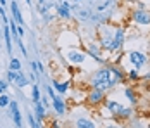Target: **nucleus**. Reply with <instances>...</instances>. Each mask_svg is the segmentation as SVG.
I'll list each match as a JSON object with an SVG mask.
<instances>
[{"label": "nucleus", "mask_w": 150, "mask_h": 128, "mask_svg": "<svg viewBox=\"0 0 150 128\" xmlns=\"http://www.w3.org/2000/svg\"><path fill=\"white\" fill-rule=\"evenodd\" d=\"M105 106H107V109H109L112 114H117V113H119V109L122 107V106L117 104L116 100H107V102H105Z\"/></svg>", "instance_id": "nucleus-17"}, {"label": "nucleus", "mask_w": 150, "mask_h": 128, "mask_svg": "<svg viewBox=\"0 0 150 128\" xmlns=\"http://www.w3.org/2000/svg\"><path fill=\"white\" fill-rule=\"evenodd\" d=\"M133 21L136 24H143V26H149L150 24V12L145 9H136L133 11Z\"/></svg>", "instance_id": "nucleus-4"}, {"label": "nucleus", "mask_w": 150, "mask_h": 128, "mask_svg": "<svg viewBox=\"0 0 150 128\" xmlns=\"http://www.w3.org/2000/svg\"><path fill=\"white\" fill-rule=\"evenodd\" d=\"M88 56H91L95 61H98L100 64H104L105 62V59L102 57V50H100V47H97V45H93V43L88 47Z\"/></svg>", "instance_id": "nucleus-10"}, {"label": "nucleus", "mask_w": 150, "mask_h": 128, "mask_svg": "<svg viewBox=\"0 0 150 128\" xmlns=\"http://www.w3.org/2000/svg\"><path fill=\"white\" fill-rule=\"evenodd\" d=\"M9 107H11V113H12V118H14V125L17 128H21L23 127V119H21V111H19L17 102H16V100H11Z\"/></svg>", "instance_id": "nucleus-9"}, {"label": "nucleus", "mask_w": 150, "mask_h": 128, "mask_svg": "<svg viewBox=\"0 0 150 128\" xmlns=\"http://www.w3.org/2000/svg\"><path fill=\"white\" fill-rule=\"evenodd\" d=\"M7 88H9V83H5L4 80H0V94H5Z\"/></svg>", "instance_id": "nucleus-25"}, {"label": "nucleus", "mask_w": 150, "mask_h": 128, "mask_svg": "<svg viewBox=\"0 0 150 128\" xmlns=\"http://www.w3.org/2000/svg\"><path fill=\"white\" fill-rule=\"evenodd\" d=\"M11 12H12V19H14L16 23H17L19 26H24V19H23L21 11H19V7H17V2H12V4H11Z\"/></svg>", "instance_id": "nucleus-11"}, {"label": "nucleus", "mask_w": 150, "mask_h": 128, "mask_svg": "<svg viewBox=\"0 0 150 128\" xmlns=\"http://www.w3.org/2000/svg\"><path fill=\"white\" fill-rule=\"evenodd\" d=\"M4 42H5V47H7V52L11 54L12 52V35H11L9 24H4Z\"/></svg>", "instance_id": "nucleus-12"}, {"label": "nucleus", "mask_w": 150, "mask_h": 128, "mask_svg": "<svg viewBox=\"0 0 150 128\" xmlns=\"http://www.w3.org/2000/svg\"><path fill=\"white\" fill-rule=\"evenodd\" d=\"M88 102L90 104H100V102H104L105 100V94L104 90H98V88H91V92L88 94Z\"/></svg>", "instance_id": "nucleus-7"}, {"label": "nucleus", "mask_w": 150, "mask_h": 128, "mask_svg": "<svg viewBox=\"0 0 150 128\" xmlns=\"http://www.w3.org/2000/svg\"><path fill=\"white\" fill-rule=\"evenodd\" d=\"M7 78H9V82L16 83V87H19V88H23V87L28 85V78H26L21 71H9L7 73Z\"/></svg>", "instance_id": "nucleus-5"}, {"label": "nucleus", "mask_w": 150, "mask_h": 128, "mask_svg": "<svg viewBox=\"0 0 150 128\" xmlns=\"http://www.w3.org/2000/svg\"><path fill=\"white\" fill-rule=\"evenodd\" d=\"M105 128H117L116 125H110V127H105Z\"/></svg>", "instance_id": "nucleus-28"}, {"label": "nucleus", "mask_w": 150, "mask_h": 128, "mask_svg": "<svg viewBox=\"0 0 150 128\" xmlns=\"http://www.w3.org/2000/svg\"><path fill=\"white\" fill-rule=\"evenodd\" d=\"M124 95L128 97V100H129V102H133V104L136 102V97H135V92H133V88L126 87V88H124Z\"/></svg>", "instance_id": "nucleus-22"}, {"label": "nucleus", "mask_w": 150, "mask_h": 128, "mask_svg": "<svg viewBox=\"0 0 150 128\" xmlns=\"http://www.w3.org/2000/svg\"><path fill=\"white\" fill-rule=\"evenodd\" d=\"M76 128H97V125L91 121V119H86V118H79L76 121Z\"/></svg>", "instance_id": "nucleus-14"}, {"label": "nucleus", "mask_w": 150, "mask_h": 128, "mask_svg": "<svg viewBox=\"0 0 150 128\" xmlns=\"http://www.w3.org/2000/svg\"><path fill=\"white\" fill-rule=\"evenodd\" d=\"M100 49H105V50H117V45H116V38L112 35L110 29H105V35L100 36Z\"/></svg>", "instance_id": "nucleus-2"}, {"label": "nucleus", "mask_w": 150, "mask_h": 128, "mask_svg": "<svg viewBox=\"0 0 150 128\" xmlns=\"http://www.w3.org/2000/svg\"><path fill=\"white\" fill-rule=\"evenodd\" d=\"M9 69H11V71H21V61L16 59V57H12V59H11V64H9Z\"/></svg>", "instance_id": "nucleus-21"}, {"label": "nucleus", "mask_w": 150, "mask_h": 128, "mask_svg": "<svg viewBox=\"0 0 150 128\" xmlns=\"http://www.w3.org/2000/svg\"><path fill=\"white\" fill-rule=\"evenodd\" d=\"M128 78L135 82V80H140V74H138V71H136V69H131V71L128 73Z\"/></svg>", "instance_id": "nucleus-24"}, {"label": "nucleus", "mask_w": 150, "mask_h": 128, "mask_svg": "<svg viewBox=\"0 0 150 128\" xmlns=\"http://www.w3.org/2000/svg\"><path fill=\"white\" fill-rule=\"evenodd\" d=\"M91 88H98V90H107V88H112L116 83H119V78L116 76V73L112 71L110 66H105L102 69L95 73L90 80Z\"/></svg>", "instance_id": "nucleus-1"}, {"label": "nucleus", "mask_w": 150, "mask_h": 128, "mask_svg": "<svg viewBox=\"0 0 150 128\" xmlns=\"http://www.w3.org/2000/svg\"><path fill=\"white\" fill-rule=\"evenodd\" d=\"M129 61H131V64L135 66V69H140L142 66H145L147 64V56L143 54V52H131L129 54Z\"/></svg>", "instance_id": "nucleus-6"}, {"label": "nucleus", "mask_w": 150, "mask_h": 128, "mask_svg": "<svg viewBox=\"0 0 150 128\" xmlns=\"http://www.w3.org/2000/svg\"><path fill=\"white\" fill-rule=\"evenodd\" d=\"M76 2H79V0H76Z\"/></svg>", "instance_id": "nucleus-30"}, {"label": "nucleus", "mask_w": 150, "mask_h": 128, "mask_svg": "<svg viewBox=\"0 0 150 128\" xmlns=\"http://www.w3.org/2000/svg\"><path fill=\"white\" fill-rule=\"evenodd\" d=\"M17 33H19V36H24V26H19L17 24Z\"/></svg>", "instance_id": "nucleus-26"}, {"label": "nucleus", "mask_w": 150, "mask_h": 128, "mask_svg": "<svg viewBox=\"0 0 150 128\" xmlns=\"http://www.w3.org/2000/svg\"><path fill=\"white\" fill-rule=\"evenodd\" d=\"M31 99H33V102H40V99H42L38 83H33V88H31Z\"/></svg>", "instance_id": "nucleus-19"}, {"label": "nucleus", "mask_w": 150, "mask_h": 128, "mask_svg": "<svg viewBox=\"0 0 150 128\" xmlns=\"http://www.w3.org/2000/svg\"><path fill=\"white\" fill-rule=\"evenodd\" d=\"M57 12H59L60 17L69 19V17H71V7H69V4H67V2H62L60 5H57Z\"/></svg>", "instance_id": "nucleus-13"}, {"label": "nucleus", "mask_w": 150, "mask_h": 128, "mask_svg": "<svg viewBox=\"0 0 150 128\" xmlns=\"http://www.w3.org/2000/svg\"><path fill=\"white\" fill-rule=\"evenodd\" d=\"M35 111H36V121H42L45 118V106L42 102H35Z\"/></svg>", "instance_id": "nucleus-15"}, {"label": "nucleus", "mask_w": 150, "mask_h": 128, "mask_svg": "<svg viewBox=\"0 0 150 128\" xmlns=\"http://www.w3.org/2000/svg\"><path fill=\"white\" fill-rule=\"evenodd\" d=\"M47 92H48V95H50V99H52V106H54L55 113L57 114H64L66 113V104H64L62 97L54 94V88H52V87H47Z\"/></svg>", "instance_id": "nucleus-3"}, {"label": "nucleus", "mask_w": 150, "mask_h": 128, "mask_svg": "<svg viewBox=\"0 0 150 128\" xmlns=\"http://www.w3.org/2000/svg\"><path fill=\"white\" fill-rule=\"evenodd\" d=\"M66 57H67V61H71L74 64H81V62H85L86 54L85 52H78V50H67L66 52Z\"/></svg>", "instance_id": "nucleus-8"}, {"label": "nucleus", "mask_w": 150, "mask_h": 128, "mask_svg": "<svg viewBox=\"0 0 150 128\" xmlns=\"http://www.w3.org/2000/svg\"><path fill=\"white\" fill-rule=\"evenodd\" d=\"M143 80H147V82H149V80H150V71L147 73V74H145V76H143Z\"/></svg>", "instance_id": "nucleus-27"}, {"label": "nucleus", "mask_w": 150, "mask_h": 128, "mask_svg": "<svg viewBox=\"0 0 150 128\" xmlns=\"http://www.w3.org/2000/svg\"><path fill=\"white\" fill-rule=\"evenodd\" d=\"M11 104V97L7 94H0V107H7Z\"/></svg>", "instance_id": "nucleus-23"}, {"label": "nucleus", "mask_w": 150, "mask_h": 128, "mask_svg": "<svg viewBox=\"0 0 150 128\" xmlns=\"http://www.w3.org/2000/svg\"><path fill=\"white\" fill-rule=\"evenodd\" d=\"M131 114H133V109H131V107H121L119 113L116 114V116H117V118H129Z\"/></svg>", "instance_id": "nucleus-20"}, {"label": "nucleus", "mask_w": 150, "mask_h": 128, "mask_svg": "<svg viewBox=\"0 0 150 128\" xmlns=\"http://www.w3.org/2000/svg\"><path fill=\"white\" fill-rule=\"evenodd\" d=\"M149 128H150V125H149Z\"/></svg>", "instance_id": "nucleus-31"}, {"label": "nucleus", "mask_w": 150, "mask_h": 128, "mask_svg": "<svg viewBox=\"0 0 150 128\" xmlns=\"http://www.w3.org/2000/svg\"><path fill=\"white\" fill-rule=\"evenodd\" d=\"M114 38H116V45H117V49H121V47H122V43H124V29H122V28H116Z\"/></svg>", "instance_id": "nucleus-16"}, {"label": "nucleus", "mask_w": 150, "mask_h": 128, "mask_svg": "<svg viewBox=\"0 0 150 128\" xmlns=\"http://www.w3.org/2000/svg\"><path fill=\"white\" fill-rule=\"evenodd\" d=\"M52 87H54L59 94H66V92H67V88H69V83H66V82H54Z\"/></svg>", "instance_id": "nucleus-18"}, {"label": "nucleus", "mask_w": 150, "mask_h": 128, "mask_svg": "<svg viewBox=\"0 0 150 128\" xmlns=\"http://www.w3.org/2000/svg\"><path fill=\"white\" fill-rule=\"evenodd\" d=\"M0 4H2V5H4V4H5V0H0Z\"/></svg>", "instance_id": "nucleus-29"}]
</instances>
